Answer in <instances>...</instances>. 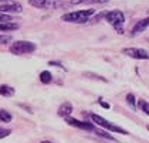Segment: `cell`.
Wrapping results in <instances>:
<instances>
[{"label": "cell", "instance_id": "cell-2", "mask_svg": "<svg viewBox=\"0 0 149 143\" xmlns=\"http://www.w3.org/2000/svg\"><path fill=\"white\" fill-rule=\"evenodd\" d=\"M90 118H91V121L95 123V125H98L100 128H102L105 131H108V132H115V133H121V135H128L125 129H122V128H119V126H116V125H112L109 121H107V119H104L102 116H100V115H97V113H90Z\"/></svg>", "mask_w": 149, "mask_h": 143}, {"label": "cell", "instance_id": "cell-1", "mask_svg": "<svg viewBox=\"0 0 149 143\" xmlns=\"http://www.w3.org/2000/svg\"><path fill=\"white\" fill-rule=\"evenodd\" d=\"M95 14L94 9H85V10H77L65 13L61 16V20L65 23H87L90 20V17Z\"/></svg>", "mask_w": 149, "mask_h": 143}, {"label": "cell", "instance_id": "cell-26", "mask_svg": "<svg viewBox=\"0 0 149 143\" xmlns=\"http://www.w3.org/2000/svg\"><path fill=\"white\" fill-rule=\"evenodd\" d=\"M41 143H53V142H47V140H43Z\"/></svg>", "mask_w": 149, "mask_h": 143}, {"label": "cell", "instance_id": "cell-8", "mask_svg": "<svg viewBox=\"0 0 149 143\" xmlns=\"http://www.w3.org/2000/svg\"><path fill=\"white\" fill-rule=\"evenodd\" d=\"M0 10L1 13H22L23 10V6L20 3H1L0 6Z\"/></svg>", "mask_w": 149, "mask_h": 143}, {"label": "cell", "instance_id": "cell-9", "mask_svg": "<svg viewBox=\"0 0 149 143\" xmlns=\"http://www.w3.org/2000/svg\"><path fill=\"white\" fill-rule=\"evenodd\" d=\"M146 27H149V17L139 20V22L134 26V28H132V31H131V35H138V34H141L142 31L146 30Z\"/></svg>", "mask_w": 149, "mask_h": 143}, {"label": "cell", "instance_id": "cell-15", "mask_svg": "<svg viewBox=\"0 0 149 143\" xmlns=\"http://www.w3.org/2000/svg\"><path fill=\"white\" fill-rule=\"evenodd\" d=\"M40 81H41L43 84H50V82L53 81V75H51V72H48V71H43V72L40 74Z\"/></svg>", "mask_w": 149, "mask_h": 143}, {"label": "cell", "instance_id": "cell-4", "mask_svg": "<svg viewBox=\"0 0 149 143\" xmlns=\"http://www.w3.org/2000/svg\"><path fill=\"white\" fill-rule=\"evenodd\" d=\"M37 50V45L34 43H31V41H23V40H20V41H14L10 47V51H12V54L14 55H23V54H30V53H33Z\"/></svg>", "mask_w": 149, "mask_h": 143}, {"label": "cell", "instance_id": "cell-6", "mask_svg": "<svg viewBox=\"0 0 149 143\" xmlns=\"http://www.w3.org/2000/svg\"><path fill=\"white\" fill-rule=\"evenodd\" d=\"M65 122H67L68 125H71V126L80 128V129H84V131H91V132H94V131H95L94 122L78 121V119H75V118H71V116H67V118H65Z\"/></svg>", "mask_w": 149, "mask_h": 143}, {"label": "cell", "instance_id": "cell-12", "mask_svg": "<svg viewBox=\"0 0 149 143\" xmlns=\"http://www.w3.org/2000/svg\"><path fill=\"white\" fill-rule=\"evenodd\" d=\"M1 31H13V30H17L19 28V24L17 23H1L0 26Z\"/></svg>", "mask_w": 149, "mask_h": 143}, {"label": "cell", "instance_id": "cell-16", "mask_svg": "<svg viewBox=\"0 0 149 143\" xmlns=\"http://www.w3.org/2000/svg\"><path fill=\"white\" fill-rule=\"evenodd\" d=\"M138 106L141 108V110H143L145 115L149 116V102H145L143 99H139V101H138Z\"/></svg>", "mask_w": 149, "mask_h": 143}, {"label": "cell", "instance_id": "cell-7", "mask_svg": "<svg viewBox=\"0 0 149 143\" xmlns=\"http://www.w3.org/2000/svg\"><path fill=\"white\" fill-rule=\"evenodd\" d=\"M122 53L135 60H149V53L143 48H125Z\"/></svg>", "mask_w": 149, "mask_h": 143}, {"label": "cell", "instance_id": "cell-3", "mask_svg": "<svg viewBox=\"0 0 149 143\" xmlns=\"http://www.w3.org/2000/svg\"><path fill=\"white\" fill-rule=\"evenodd\" d=\"M105 20L109 23L111 26H114V28L118 31L119 34H122V26L125 23V16L124 13L119 10H112V11H108L105 13Z\"/></svg>", "mask_w": 149, "mask_h": 143}, {"label": "cell", "instance_id": "cell-11", "mask_svg": "<svg viewBox=\"0 0 149 143\" xmlns=\"http://www.w3.org/2000/svg\"><path fill=\"white\" fill-rule=\"evenodd\" d=\"M14 88H12L10 85H7V84H1L0 85V94H1V96H13L14 95Z\"/></svg>", "mask_w": 149, "mask_h": 143}, {"label": "cell", "instance_id": "cell-27", "mask_svg": "<svg viewBox=\"0 0 149 143\" xmlns=\"http://www.w3.org/2000/svg\"><path fill=\"white\" fill-rule=\"evenodd\" d=\"M146 129H148V131H149V125H148V126H146Z\"/></svg>", "mask_w": 149, "mask_h": 143}, {"label": "cell", "instance_id": "cell-14", "mask_svg": "<svg viewBox=\"0 0 149 143\" xmlns=\"http://www.w3.org/2000/svg\"><path fill=\"white\" fill-rule=\"evenodd\" d=\"M126 102L129 103L131 109H132V110H136L138 103H136V98H135V95H134V94H128V95H126Z\"/></svg>", "mask_w": 149, "mask_h": 143}, {"label": "cell", "instance_id": "cell-25", "mask_svg": "<svg viewBox=\"0 0 149 143\" xmlns=\"http://www.w3.org/2000/svg\"><path fill=\"white\" fill-rule=\"evenodd\" d=\"M7 1H13V0H1V3H7Z\"/></svg>", "mask_w": 149, "mask_h": 143}, {"label": "cell", "instance_id": "cell-21", "mask_svg": "<svg viewBox=\"0 0 149 143\" xmlns=\"http://www.w3.org/2000/svg\"><path fill=\"white\" fill-rule=\"evenodd\" d=\"M0 41H1V44H9V43H12L13 41V38L12 37H7V35H1Z\"/></svg>", "mask_w": 149, "mask_h": 143}, {"label": "cell", "instance_id": "cell-20", "mask_svg": "<svg viewBox=\"0 0 149 143\" xmlns=\"http://www.w3.org/2000/svg\"><path fill=\"white\" fill-rule=\"evenodd\" d=\"M14 19H13L12 16H9L7 13H1V16H0V22L1 23H12Z\"/></svg>", "mask_w": 149, "mask_h": 143}, {"label": "cell", "instance_id": "cell-24", "mask_svg": "<svg viewBox=\"0 0 149 143\" xmlns=\"http://www.w3.org/2000/svg\"><path fill=\"white\" fill-rule=\"evenodd\" d=\"M50 65H53V67H63L60 62H54V61H51V62H50Z\"/></svg>", "mask_w": 149, "mask_h": 143}, {"label": "cell", "instance_id": "cell-13", "mask_svg": "<svg viewBox=\"0 0 149 143\" xmlns=\"http://www.w3.org/2000/svg\"><path fill=\"white\" fill-rule=\"evenodd\" d=\"M105 0H70V4H94V3H104Z\"/></svg>", "mask_w": 149, "mask_h": 143}, {"label": "cell", "instance_id": "cell-22", "mask_svg": "<svg viewBox=\"0 0 149 143\" xmlns=\"http://www.w3.org/2000/svg\"><path fill=\"white\" fill-rule=\"evenodd\" d=\"M10 129H1L0 131V137H6V136H9L10 135Z\"/></svg>", "mask_w": 149, "mask_h": 143}, {"label": "cell", "instance_id": "cell-23", "mask_svg": "<svg viewBox=\"0 0 149 143\" xmlns=\"http://www.w3.org/2000/svg\"><path fill=\"white\" fill-rule=\"evenodd\" d=\"M98 103H100L101 106H104L105 109H109V103H107L105 101H102V98H100V99H98Z\"/></svg>", "mask_w": 149, "mask_h": 143}, {"label": "cell", "instance_id": "cell-17", "mask_svg": "<svg viewBox=\"0 0 149 143\" xmlns=\"http://www.w3.org/2000/svg\"><path fill=\"white\" fill-rule=\"evenodd\" d=\"M0 116H1V122H4V123H7V122H10L12 121V115L7 112L6 109H1L0 110Z\"/></svg>", "mask_w": 149, "mask_h": 143}, {"label": "cell", "instance_id": "cell-5", "mask_svg": "<svg viewBox=\"0 0 149 143\" xmlns=\"http://www.w3.org/2000/svg\"><path fill=\"white\" fill-rule=\"evenodd\" d=\"M29 4L36 9H58L64 4L61 0H29Z\"/></svg>", "mask_w": 149, "mask_h": 143}, {"label": "cell", "instance_id": "cell-10", "mask_svg": "<svg viewBox=\"0 0 149 143\" xmlns=\"http://www.w3.org/2000/svg\"><path fill=\"white\" fill-rule=\"evenodd\" d=\"M71 112H72V105L70 102H65V103L60 105V108H58V115L63 116V118L71 116Z\"/></svg>", "mask_w": 149, "mask_h": 143}, {"label": "cell", "instance_id": "cell-18", "mask_svg": "<svg viewBox=\"0 0 149 143\" xmlns=\"http://www.w3.org/2000/svg\"><path fill=\"white\" fill-rule=\"evenodd\" d=\"M94 132L97 133L98 136H101V137H105V139H109V140H115V137H114V136H112V135H109V133L107 132L105 129H104V131H98V129H95Z\"/></svg>", "mask_w": 149, "mask_h": 143}, {"label": "cell", "instance_id": "cell-19", "mask_svg": "<svg viewBox=\"0 0 149 143\" xmlns=\"http://www.w3.org/2000/svg\"><path fill=\"white\" fill-rule=\"evenodd\" d=\"M84 75L88 78H92V79H98V81H101V82H107V79L101 75H98V74H94V72H84Z\"/></svg>", "mask_w": 149, "mask_h": 143}]
</instances>
